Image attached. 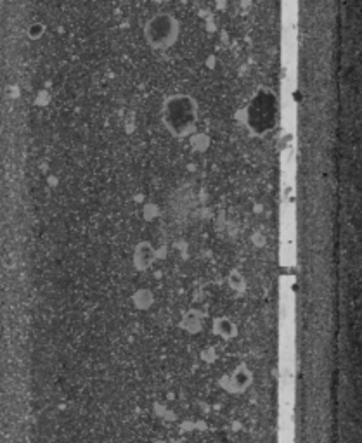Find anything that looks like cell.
Here are the masks:
<instances>
[{
	"mask_svg": "<svg viewBox=\"0 0 362 443\" xmlns=\"http://www.w3.org/2000/svg\"><path fill=\"white\" fill-rule=\"evenodd\" d=\"M198 102L188 94H174L161 106V120L174 137L184 139L194 134L198 125Z\"/></svg>",
	"mask_w": 362,
	"mask_h": 443,
	"instance_id": "6da1fadb",
	"label": "cell"
},
{
	"mask_svg": "<svg viewBox=\"0 0 362 443\" xmlns=\"http://www.w3.org/2000/svg\"><path fill=\"white\" fill-rule=\"evenodd\" d=\"M279 118L278 98L269 89H258L245 109V123L253 135H267Z\"/></svg>",
	"mask_w": 362,
	"mask_h": 443,
	"instance_id": "7a4b0ae2",
	"label": "cell"
},
{
	"mask_svg": "<svg viewBox=\"0 0 362 443\" xmlns=\"http://www.w3.org/2000/svg\"><path fill=\"white\" fill-rule=\"evenodd\" d=\"M181 33V25L177 18L170 12H159L148 19L144 26V36L148 43L155 49H170L175 45Z\"/></svg>",
	"mask_w": 362,
	"mask_h": 443,
	"instance_id": "3957f363",
	"label": "cell"
},
{
	"mask_svg": "<svg viewBox=\"0 0 362 443\" xmlns=\"http://www.w3.org/2000/svg\"><path fill=\"white\" fill-rule=\"evenodd\" d=\"M251 381H253L251 371H248L247 365H239L231 374L224 376V378L220 379V386L225 391L231 393V395H239V393H245L250 388Z\"/></svg>",
	"mask_w": 362,
	"mask_h": 443,
	"instance_id": "277c9868",
	"label": "cell"
},
{
	"mask_svg": "<svg viewBox=\"0 0 362 443\" xmlns=\"http://www.w3.org/2000/svg\"><path fill=\"white\" fill-rule=\"evenodd\" d=\"M156 251L149 242H139L134 249V267L144 272L155 263Z\"/></svg>",
	"mask_w": 362,
	"mask_h": 443,
	"instance_id": "5b68a950",
	"label": "cell"
},
{
	"mask_svg": "<svg viewBox=\"0 0 362 443\" xmlns=\"http://www.w3.org/2000/svg\"><path fill=\"white\" fill-rule=\"evenodd\" d=\"M181 328L184 329V331L191 332V334H196V332H199L203 329V317H201V314H199L198 310H189V312H185V314L182 315Z\"/></svg>",
	"mask_w": 362,
	"mask_h": 443,
	"instance_id": "8992f818",
	"label": "cell"
},
{
	"mask_svg": "<svg viewBox=\"0 0 362 443\" xmlns=\"http://www.w3.org/2000/svg\"><path fill=\"white\" fill-rule=\"evenodd\" d=\"M214 332L222 339H232L238 334V328L229 317H218L214 321Z\"/></svg>",
	"mask_w": 362,
	"mask_h": 443,
	"instance_id": "52a82bcc",
	"label": "cell"
},
{
	"mask_svg": "<svg viewBox=\"0 0 362 443\" xmlns=\"http://www.w3.org/2000/svg\"><path fill=\"white\" fill-rule=\"evenodd\" d=\"M132 302H134L135 308L149 310L152 306V303H155V295L149 289H139L132 296Z\"/></svg>",
	"mask_w": 362,
	"mask_h": 443,
	"instance_id": "ba28073f",
	"label": "cell"
},
{
	"mask_svg": "<svg viewBox=\"0 0 362 443\" xmlns=\"http://www.w3.org/2000/svg\"><path fill=\"white\" fill-rule=\"evenodd\" d=\"M227 284L229 288L232 289L234 293H245L247 291V279L243 277V274L239 271H231L227 275Z\"/></svg>",
	"mask_w": 362,
	"mask_h": 443,
	"instance_id": "9c48e42d",
	"label": "cell"
},
{
	"mask_svg": "<svg viewBox=\"0 0 362 443\" xmlns=\"http://www.w3.org/2000/svg\"><path fill=\"white\" fill-rule=\"evenodd\" d=\"M28 33H30V36H33V38H38L40 33H44V26H42V25H33L32 28L28 30Z\"/></svg>",
	"mask_w": 362,
	"mask_h": 443,
	"instance_id": "30bf717a",
	"label": "cell"
},
{
	"mask_svg": "<svg viewBox=\"0 0 362 443\" xmlns=\"http://www.w3.org/2000/svg\"><path fill=\"white\" fill-rule=\"evenodd\" d=\"M155 216H158V209H156V206H152V209L151 206H149V209H146V218L151 220L155 218Z\"/></svg>",
	"mask_w": 362,
	"mask_h": 443,
	"instance_id": "8fae6325",
	"label": "cell"
},
{
	"mask_svg": "<svg viewBox=\"0 0 362 443\" xmlns=\"http://www.w3.org/2000/svg\"><path fill=\"white\" fill-rule=\"evenodd\" d=\"M156 443H177V442H156Z\"/></svg>",
	"mask_w": 362,
	"mask_h": 443,
	"instance_id": "7c38bea8",
	"label": "cell"
}]
</instances>
